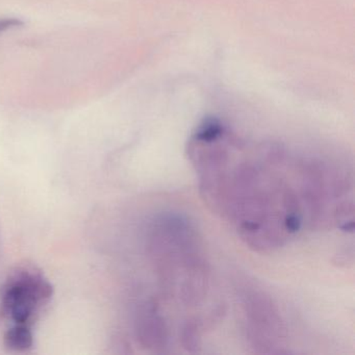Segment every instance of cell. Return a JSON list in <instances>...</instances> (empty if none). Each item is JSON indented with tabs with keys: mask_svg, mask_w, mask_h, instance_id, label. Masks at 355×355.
<instances>
[{
	"mask_svg": "<svg viewBox=\"0 0 355 355\" xmlns=\"http://www.w3.org/2000/svg\"><path fill=\"white\" fill-rule=\"evenodd\" d=\"M284 153L270 147L265 159H232L219 215L232 221L242 240L257 252H272L302 226L297 190L275 171Z\"/></svg>",
	"mask_w": 355,
	"mask_h": 355,
	"instance_id": "6da1fadb",
	"label": "cell"
},
{
	"mask_svg": "<svg viewBox=\"0 0 355 355\" xmlns=\"http://www.w3.org/2000/svg\"><path fill=\"white\" fill-rule=\"evenodd\" d=\"M148 250L166 296L187 307L200 305L211 290V267L196 228L184 216L164 214L149 232Z\"/></svg>",
	"mask_w": 355,
	"mask_h": 355,
	"instance_id": "7a4b0ae2",
	"label": "cell"
},
{
	"mask_svg": "<svg viewBox=\"0 0 355 355\" xmlns=\"http://www.w3.org/2000/svg\"><path fill=\"white\" fill-rule=\"evenodd\" d=\"M240 300L250 348L259 354L288 352L286 325L271 296L257 286L247 284L240 290Z\"/></svg>",
	"mask_w": 355,
	"mask_h": 355,
	"instance_id": "3957f363",
	"label": "cell"
},
{
	"mask_svg": "<svg viewBox=\"0 0 355 355\" xmlns=\"http://www.w3.org/2000/svg\"><path fill=\"white\" fill-rule=\"evenodd\" d=\"M51 295L53 288L42 274L35 270H19L1 288L0 315L13 323L12 327L31 328Z\"/></svg>",
	"mask_w": 355,
	"mask_h": 355,
	"instance_id": "277c9868",
	"label": "cell"
},
{
	"mask_svg": "<svg viewBox=\"0 0 355 355\" xmlns=\"http://www.w3.org/2000/svg\"><path fill=\"white\" fill-rule=\"evenodd\" d=\"M137 338L145 349L155 353L166 352L169 343V329L159 305L147 301L139 309L136 320Z\"/></svg>",
	"mask_w": 355,
	"mask_h": 355,
	"instance_id": "5b68a950",
	"label": "cell"
},
{
	"mask_svg": "<svg viewBox=\"0 0 355 355\" xmlns=\"http://www.w3.org/2000/svg\"><path fill=\"white\" fill-rule=\"evenodd\" d=\"M201 325L196 320L189 321L182 332V344L189 352H197L200 347Z\"/></svg>",
	"mask_w": 355,
	"mask_h": 355,
	"instance_id": "8992f818",
	"label": "cell"
}]
</instances>
